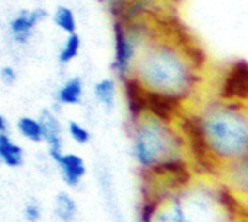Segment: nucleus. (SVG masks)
<instances>
[{
    "label": "nucleus",
    "mask_w": 248,
    "mask_h": 222,
    "mask_svg": "<svg viewBox=\"0 0 248 222\" xmlns=\"http://www.w3.org/2000/svg\"><path fill=\"white\" fill-rule=\"evenodd\" d=\"M201 71L185 51L169 39H148L137 57L132 76L148 92L186 102L198 92Z\"/></svg>",
    "instance_id": "f257e3e1"
},
{
    "label": "nucleus",
    "mask_w": 248,
    "mask_h": 222,
    "mask_svg": "<svg viewBox=\"0 0 248 222\" xmlns=\"http://www.w3.org/2000/svg\"><path fill=\"white\" fill-rule=\"evenodd\" d=\"M198 115L209 151L222 166L247 157V102L209 99Z\"/></svg>",
    "instance_id": "f03ea898"
},
{
    "label": "nucleus",
    "mask_w": 248,
    "mask_h": 222,
    "mask_svg": "<svg viewBox=\"0 0 248 222\" xmlns=\"http://www.w3.org/2000/svg\"><path fill=\"white\" fill-rule=\"evenodd\" d=\"M132 156L141 169H151L161 161L185 157V138L176 125L145 113L132 122Z\"/></svg>",
    "instance_id": "7ed1b4c3"
},
{
    "label": "nucleus",
    "mask_w": 248,
    "mask_h": 222,
    "mask_svg": "<svg viewBox=\"0 0 248 222\" xmlns=\"http://www.w3.org/2000/svg\"><path fill=\"white\" fill-rule=\"evenodd\" d=\"M174 125L185 138L186 153L189 154L193 166L201 167L203 174H217L221 172L222 164L209 151L198 112L185 111Z\"/></svg>",
    "instance_id": "20e7f679"
},
{
    "label": "nucleus",
    "mask_w": 248,
    "mask_h": 222,
    "mask_svg": "<svg viewBox=\"0 0 248 222\" xmlns=\"http://www.w3.org/2000/svg\"><path fill=\"white\" fill-rule=\"evenodd\" d=\"M113 63L112 70L116 79L121 81L132 74L140 49L150 39L145 33H140L135 28H131L124 19H115L113 22Z\"/></svg>",
    "instance_id": "39448f33"
},
{
    "label": "nucleus",
    "mask_w": 248,
    "mask_h": 222,
    "mask_svg": "<svg viewBox=\"0 0 248 222\" xmlns=\"http://www.w3.org/2000/svg\"><path fill=\"white\" fill-rule=\"evenodd\" d=\"M48 17V12L38 6L17 10L7 22V33L13 44L26 45L35 35L36 28Z\"/></svg>",
    "instance_id": "423d86ee"
},
{
    "label": "nucleus",
    "mask_w": 248,
    "mask_h": 222,
    "mask_svg": "<svg viewBox=\"0 0 248 222\" xmlns=\"http://www.w3.org/2000/svg\"><path fill=\"white\" fill-rule=\"evenodd\" d=\"M218 97L222 100L247 102L248 97V65L246 60L234 61L222 74Z\"/></svg>",
    "instance_id": "0eeeda50"
},
{
    "label": "nucleus",
    "mask_w": 248,
    "mask_h": 222,
    "mask_svg": "<svg viewBox=\"0 0 248 222\" xmlns=\"http://www.w3.org/2000/svg\"><path fill=\"white\" fill-rule=\"evenodd\" d=\"M183 106L185 103L180 102L179 99L147 90V95H145L147 113L166 124L174 125L179 116L185 112Z\"/></svg>",
    "instance_id": "6e6552de"
},
{
    "label": "nucleus",
    "mask_w": 248,
    "mask_h": 222,
    "mask_svg": "<svg viewBox=\"0 0 248 222\" xmlns=\"http://www.w3.org/2000/svg\"><path fill=\"white\" fill-rule=\"evenodd\" d=\"M39 121L42 125L44 141L48 145V154L55 161L62 153V125L58 116L51 109H44L39 115Z\"/></svg>",
    "instance_id": "1a4fd4ad"
},
{
    "label": "nucleus",
    "mask_w": 248,
    "mask_h": 222,
    "mask_svg": "<svg viewBox=\"0 0 248 222\" xmlns=\"http://www.w3.org/2000/svg\"><path fill=\"white\" fill-rule=\"evenodd\" d=\"M121 83H122L125 102H126V109L129 113V121L132 124V122L138 121L142 115L147 113V109H145L147 90L132 74L129 77L121 80Z\"/></svg>",
    "instance_id": "9d476101"
},
{
    "label": "nucleus",
    "mask_w": 248,
    "mask_h": 222,
    "mask_svg": "<svg viewBox=\"0 0 248 222\" xmlns=\"http://www.w3.org/2000/svg\"><path fill=\"white\" fill-rule=\"evenodd\" d=\"M55 163L58 166L64 183L70 188H77L87 173L83 157L76 153H62L55 160Z\"/></svg>",
    "instance_id": "9b49d317"
},
{
    "label": "nucleus",
    "mask_w": 248,
    "mask_h": 222,
    "mask_svg": "<svg viewBox=\"0 0 248 222\" xmlns=\"http://www.w3.org/2000/svg\"><path fill=\"white\" fill-rule=\"evenodd\" d=\"M118 80L115 77H103L93 84V97L106 112H112L118 102Z\"/></svg>",
    "instance_id": "f8f14e48"
},
{
    "label": "nucleus",
    "mask_w": 248,
    "mask_h": 222,
    "mask_svg": "<svg viewBox=\"0 0 248 222\" xmlns=\"http://www.w3.org/2000/svg\"><path fill=\"white\" fill-rule=\"evenodd\" d=\"M84 83L78 76L67 79L55 92V102L60 106H78L83 102Z\"/></svg>",
    "instance_id": "ddd939ff"
},
{
    "label": "nucleus",
    "mask_w": 248,
    "mask_h": 222,
    "mask_svg": "<svg viewBox=\"0 0 248 222\" xmlns=\"http://www.w3.org/2000/svg\"><path fill=\"white\" fill-rule=\"evenodd\" d=\"M25 156L19 144H16L7 132L0 134V164L10 169H17L23 164Z\"/></svg>",
    "instance_id": "4468645a"
},
{
    "label": "nucleus",
    "mask_w": 248,
    "mask_h": 222,
    "mask_svg": "<svg viewBox=\"0 0 248 222\" xmlns=\"http://www.w3.org/2000/svg\"><path fill=\"white\" fill-rule=\"evenodd\" d=\"M16 128L19 131V134L35 144H39L44 141V135H42V125L39 118H33V116H20L16 122Z\"/></svg>",
    "instance_id": "2eb2a0df"
},
{
    "label": "nucleus",
    "mask_w": 248,
    "mask_h": 222,
    "mask_svg": "<svg viewBox=\"0 0 248 222\" xmlns=\"http://www.w3.org/2000/svg\"><path fill=\"white\" fill-rule=\"evenodd\" d=\"M77 204L74 198L67 192H60L55 196L54 214L61 222H71L77 217Z\"/></svg>",
    "instance_id": "dca6fc26"
},
{
    "label": "nucleus",
    "mask_w": 248,
    "mask_h": 222,
    "mask_svg": "<svg viewBox=\"0 0 248 222\" xmlns=\"http://www.w3.org/2000/svg\"><path fill=\"white\" fill-rule=\"evenodd\" d=\"M81 51V38L77 32L74 33H68L64 44L61 45L57 60L61 65H68L71 64L74 60H77V57L80 55Z\"/></svg>",
    "instance_id": "f3484780"
},
{
    "label": "nucleus",
    "mask_w": 248,
    "mask_h": 222,
    "mask_svg": "<svg viewBox=\"0 0 248 222\" xmlns=\"http://www.w3.org/2000/svg\"><path fill=\"white\" fill-rule=\"evenodd\" d=\"M52 20L54 25L65 35L77 32V17L74 10L68 6H58L52 13Z\"/></svg>",
    "instance_id": "a211bd4d"
},
{
    "label": "nucleus",
    "mask_w": 248,
    "mask_h": 222,
    "mask_svg": "<svg viewBox=\"0 0 248 222\" xmlns=\"http://www.w3.org/2000/svg\"><path fill=\"white\" fill-rule=\"evenodd\" d=\"M67 132H68L70 138H71L74 143H77L78 145H86V144H89V141H90V138H92L90 131H89L84 125H81L80 122H77V121H70V122H68V125H67Z\"/></svg>",
    "instance_id": "6ab92c4d"
},
{
    "label": "nucleus",
    "mask_w": 248,
    "mask_h": 222,
    "mask_svg": "<svg viewBox=\"0 0 248 222\" xmlns=\"http://www.w3.org/2000/svg\"><path fill=\"white\" fill-rule=\"evenodd\" d=\"M17 79H19V74H17V70L10 65V64H6V65H1L0 67V81L1 84L7 86V87H12L17 83Z\"/></svg>",
    "instance_id": "aec40b11"
},
{
    "label": "nucleus",
    "mask_w": 248,
    "mask_h": 222,
    "mask_svg": "<svg viewBox=\"0 0 248 222\" xmlns=\"http://www.w3.org/2000/svg\"><path fill=\"white\" fill-rule=\"evenodd\" d=\"M41 206L36 202H28L23 209V217L28 222H38L41 220Z\"/></svg>",
    "instance_id": "412c9836"
},
{
    "label": "nucleus",
    "mask_w": 248,
    "mask_h": 222,
    "mask_svg": "<svg viewBox=\"0 0 248 222\" xmlns=\"http://www.w3.org/2000/svg\"><path fill=\"white\" fill-rule=\"evenodd\" d=\"M9 131V124H7V119L0 113V134L1 132H7Z\"/></svg>",
    "instance_id": "4be33fe9"
}]
</instances>
